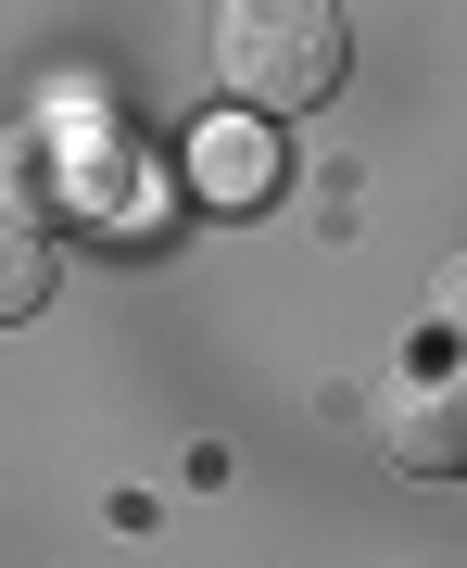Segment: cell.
<instances>
[{"mask_svg": "<svg viewBox=\"0 0 467 568\" xmlns=\"http://www.w3.org/2000/svg\"><path fill=\"white\" fill-rule=\"evenodd\" d=\"M215 63L227 89L278 126V114H316L328 89L354 77V39H342V0H215Z\"/></svg>", "mask_w": 467, "mask_h": 568, "instance_id": "cell-1", "label": "cell"}, {"mask_svg": "<svg viewBox=\"0 0 467 568\" xmlns=\"http://www.w3.org/2000/svg\"><path fill=\"white\" fill-rule=\"evenodd\" d=\"M379 443H392V467H417V480H455L467 467V354L405 366V379L379 392Z\"/></svg>", "mask_w": 467, "mask_h": 568, "instance_id": "cell-2", "label": "cell"}, {"mask_svg": "<svg viewBox=\"0 0 467 568\" xmlns=\"http://www.w3.org/2000/svg\"><path fill=\"white\" fill-rule=\"evenodd\" d=\"M203 190H215V203H265V190H278V140H265L253 102L227 126H203Z\"/></svg>", "mask_w": 467, "mask_h": 568, "instance_id": "cell-3", "label": "cell"}, {"mask_svg": "<svg viewBox=\"0 0 467 568\" xmlns=\"http://www.w3.org/2000/svg\"><path fill=\"white\" fill-rule=\"evenodd\" d=\"M39 304H51V241H39L26 215H0V328L39 316Z\"/></svg>", "mask_w": 467, "mask_h": 568, "instance_id": "cell-4", "label": "cell"}, {"mask_svg": "<svg viewBox=\"0 0 467 568\" xmlns=\"http://www.w3.org/2000/svg\"><path fill=\"white\" fill-rule=\"evenodd\" d=\"M429 342H443V354H467V253H443V265H429Z\"/></svg>", "mask_w": 467, "mask_h": 568, "instance_id": "cell-5", "label": "cell"}]
</instances>
